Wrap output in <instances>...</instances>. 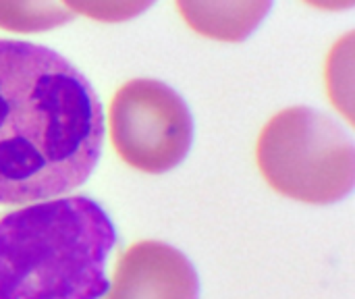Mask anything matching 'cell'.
I'll list each match as a JSON object with an SVG mask.
<instances>
[{
  "instance_id": "6da1fadb",
  "label": "cell",
  "mask_w": 355,
  "mask_h": 299,
  "mask_svg": "<svg viewBox=\"0 0 355 299\" xmlns=\"http://www.w3.org/2000/svg\"><path fill=\"white\" fill-rule=\"evenodd\" d=\"M104 108L89 79L48 46L0 40V204L60 198L89 179Z\"/></svg>"
},
{
  "instance_id": "7a4b0ae2",
  "label": "cell",
  "mask_w": 355,
  "mask_h": 299,
  "mask_svg": "<svg viewBox=\"0 0 355 299\" xmlns=\"http://www.w3.org/2000/svg\"><path fill=\"white\" fill-rule=\"evenodd\" d=\"M116 229L87 196L25 204L0 216V299H104Z\"/></svg>"
},
{
  "instance_id": "3957f363",
  "label": "cell",
  "mask_w": 355,
  "mask_h": 299,
  "mask_svg": "<svg viewBox=\"0 0 355 299\" xmlns=\"http://www.w3.org/2000/svg\"><path fill=\"white\" fill-rule=\"evenodd\" d=\"M256 162L281 196L314 206L345 200L355 185V146L329 114L310 106L277 112L260 131Z\"/></svg>"
},
{
  "instance_id": "277c9868",
  "label": "cell",
  "mask_w": 355,
  "mask_h": 299,
  "mask_svg": "<svg viewBox=\"0 0 355 299\" xmlns=\"http://www.w3.org/2000/svg\"><path fill=\"white\" fill-rule=\"evenodd\" d=\"M110 142L119 158L148 175L179 166L193 144V117L185 100L156 79L123 83L108 110Z\"/></svg>"
},
{
  "instance_id": "5b68a950",
  "label": "cell",
  "mask_w": 355,
  "mask_h": 299,
  "mask_svg": "<svg viewBox=\"0 0 355 299\" xmlns=\"http://www.w3.org/2000/svg\"><path fill=\"white\" fill-rule=\"evenodd\" d=\"M106 299H200V277L181 250L146 239L121 254Z\"/></svg>"
},
{
  "instance_id": "8992f818",
  "label": "cell",
  "mask_w": 355,
  "mask_h": 299,
  "mask_svg": "<svg viewBox=\"0 0 355 299\" xmlns=\"http://www.w3.org/2000/svg\"><path fill=\"white\" fill-rule=\"evenodd\" d=\"M175 4L196 33L229 44L248 40L272 8V0H175Z\"/></svg>"
},
{
  "instance_id": "52a82bcc",
  "label": "cell",
  "mask_w": 355,
  "mask_h": 299,
  "mask_svg": "<svg viewBox=\"0 0 355 299\" xmlns=\"http://www.w3.org/2000/svg\"><path fill=\"white\" fill-rule=\"evenodd\" d=\"M75 15L58 0H0V29L40 33L69 23Z\"/></svg>"
},
{
  "instance_id": "ba28073f",
  "label": "cell",
  "mask_w": 355,
  "mask_h": 299,
  "mask_svg": "<svg viewBox=\"0 0 355 299\" xmlns=\"http://www.w3.org/2000/svg\"><path fill=\"white\" fill-rule=\"evenodd\" d=\"M327 87L333 106L354 123V31L345 33L329 54Z\"/></svg>"
},
{
  "instance_id": "9c48e42d",
  "label": "cell",
  "mask_w": 355,
  "mask_h": 299,
  "mask_svg": "<svg viewBox=\"0 0 355 299\" xmlns=\"http://www.w3.org/2000/svg\"><path fill=\"white\" fill-rule=\"evenodd\" d=\"M156 0H62L73 15L100 23H123L146 12Z\"/></svg>"
},
{
  "instance_id": "30bf717a",
  "label": "cell",
  "mask_w": 355,
  "mask_h": 299,
  "mask_svg": "<svg viewBox=\"0 0 355 299\" xmlns=\"http://www.w3.org/2000/svg\"><path fill=\"white\" fill-rule=\"evenodd\" d=\"M304 2L320 10H349L355 4V0H304Z\"/></svg>"
}]
</instances>
